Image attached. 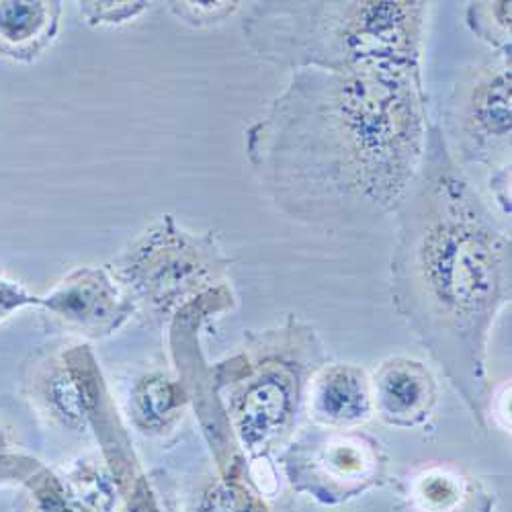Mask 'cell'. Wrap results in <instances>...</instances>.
<instances>
[{
	"mask_svg": "<svg viewBox=\"0 0 512 512\" xmlns=\"http://www.w3.org/2000/svg\"><path fill=\"white\" fill-rule=\"evenodd\" d=\"M383 465L371 443L361 437H330L293 453L287 474L297 492L322 504H340L375 486Z\"/></svg>",
	"mask_w": 512,
	"mask_h": 512,
	"instance_id": "6da1fadb",
	"label": "cell"
},
{
	"mask_svg": "<svg viewBox=\"0 0 512 512\" xmlns=\"http://www.w3.org/2000/svg\"><path fill=\"white\" fill-rule=\"evenodd\" d=\"M41 306L68 328L87 334H111L132 310L115 283L101 271H78L62 281Z\"/></svg>",
	"mask_w": 512,
	"mask_h": 512,
	"instance_id": "7a4b0ae2",
	"label": "cell"
},
{
	"mask_svg": "<svg viewBox=\"0 0 512 512\" xmlns=\"http://www.w3.org/2000/svg\"><path fill=\"white\" fill-rule=\"evenodd\" d=\"M293 400L281 373H263L252 379L234 406L236 433L250 453H263L285 431Z\"/></svg>",
	"mask_w": 512,
	"mask_h": 512,
	"instance_id": "3957f363",
	"label": "cell"
},
{
	"mask_svg": "<svg viewBox=\"0 0 512 512\" xmlns=\"http://www.w3.org/2000/svg\"><path fill=\"white\" fill-rule=\"evenodd\" d=\"M373 404L390 424L412 426L429 416L435 404V381L420 363L392 359L375 375Z\"/></svg>",
	"mask_w": 512,
	"mask_h": 512,
	"instance_id": "277c9868",
	"label": "cell"
},
{
	"mask_svg": "<svg viewBox=\"0 0 512 512\" xmlns=\"http://www.w3.org/2000/svg\"><path fill=\"white\" fill-rule=\"evenodd\" d=\"M60 3L46 0H0V56L33 62L58 31Z\"/></svg>",
	"mask_w": 512,
	"mask_h": 512,
	"instance_id": "5b68a950",
	"label": "cell"
},
{
	"mask_svg": "<svg viewBox=\"0 0 512 512\" xmlns=\"http://www.w3.org/2000/svg\"><path fill=\"white\" fill-rule=\"evenodd\" d=\"M373 394L365 373L353 365H334L314 383V416L330 426H353L371 414Z\"/></svg>",
	"mask_w": 512,
	"mask_h": 512,
	"instance_id": "8992f818",
	"label": "cell"
},
{
	"mask_svg": "<svg viewBox=\"0 0 512 512\" xmlns=\"http://www.w3.org/2000/svg\"><path fill=\"white\" fill-rule=\"evenodd\" d=\"M33 400L39 410L68 431H84L89 420L87 398L82 383L70 367L60 361H50L39 367L31 381Z\"/></svg>",
	"mask_w": 512,
	"mask_h": 512,
	"instance_id": "52a82bcc",
	"label": "cell"
},
{
	"mask_svg": "<svg viewBox=\"0 0 512 512\" xmlns=\"http://www.w3.org/2000/svg\"><path fill=\"white\" fill-rule=\"evenodd\" d=\"M414 500L422 512H490V498L445 469L422 474L414 484Z\"/></svg>",
	"mask_w": 512,
	"mask_h": 512,
	"instance_id": "ba28073f",
	"label": "cell"
},
{
	"mask_svg": "<svg viewBox=\"0 0 512 512\" xmlns=\"http://www.w3.org/2000/svg\"><path fill=\"white\" fill-rule=\"evenodd\" d=\"M181 400L175 383L164 375L144 377L132 394V414L144 433H160L175 420Z\"/></svg>",
	"mask_w": 512,
	"mask_h": 512,
	"instance_id": "9c48e42d",
	"label": "cell"
},
{
	"mask_svg": "<svg viewBox=\"0 0 512 512\" xmlns=\"http://www.w3.org/2000/svg\"><path fill=\"white\" fill-rule=\"evenodd\" d=\"M199 512H269L265 502L248 488L234 482H220L211 486L203 496Z\"/></svg>",
	"mask_w": 512,
	"mask_h": 512,
	"instance_id": "30bf717a",
	"label": "cell"
},
{
	"mask_svg": "<svg viewBox=\"0 0 512 512\" xmlns=\"http://www.w3.org/2000/svg\"><path fill=\"white\" fill-rule=\"evenodd\" d=\"M27 306H41V297L31 295L23 285L0 273V324L7 322L17 310Z\"/></svg>",
	"mask_w": 512,
	"mask_h": 512,
	"instance_id": "8fae6325",
	"label": "cell"
},
{
	"mask_svg": "<svg viewBox=\"0 0 512 512\" xmlns=\"http://www.w3.org/2000/svg\"><path fill=\"white\" fill-rule=\"evenodd\" d=\"M144 9V3H84V15L91 19H107L121 21L134 17Z\"/></svg>",
	"mask_w": 512,
	"mask_h": 512,
	"instance_id": "7c38bea8",
	"label": "cell"
}]
</instances>
